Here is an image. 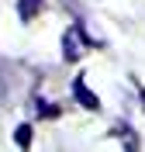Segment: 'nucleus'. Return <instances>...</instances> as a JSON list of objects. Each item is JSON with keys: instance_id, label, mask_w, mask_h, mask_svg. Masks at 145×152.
Returning a JSON list of instances; mask_svg holds the SVG:
<instances>
[{"instance_id": "nucleus-1", "label": "nucleus", "mask_w": 145, "mask_h": 152, "mask_svg": "<svg viewBox=\"0 0 145 152\" xmlns=\"http://www.w3.org/2000/svg\"><path fill=\"white\" fill-rule=\"evenodd\" d=\"M87 45H97L93 38H87L83 35V24H73V28H66L62 31V59H66V62H76L79 56H83V48Z\"/></svg>"}, {"instance_id": "nucleus-2", "label": "nucleus", "mask_w": 145, "mask_h": 152, "mask_svg": "<svg viewBox=\"0 0 145 152\" xmlns=\"http://www.w3.org/2000/svg\"><path fill=\"white\" fill-rule=\"evenodd\" d=\"M73 97H76L87 111H97V107H100V100H97V97L87 90V80H83V76H76V80H73Z\"/></svg>"}, {"instance_id": "nucleus-3", "label": "nucleus", "mask_w": 145, "mask_h": 152, "mask_svg": "<svg viewBox=\"0 0 145 152\" xmlns=\"http://www.w3.org/2000/svg\"><path fill=\"white\" fill-rule=\"evenodd\" d=\"M42 7H45V0H17V18L21 21H35Z\"/></svg>"}, {"instance_id": "nucleus-4", "label": "nucleus", "mask_w": 145, "mask_h": 152, "mask_svg": "<svg viewBox=\"0 0 145 152\" xmlns=\"http://www.w3.org/2000/svg\"><path fill=\"white\" fill-rule=\"evenodd\" d=\"M14 142H17L21 149H28V145H31V124H17V132H14Z\"/></svg>"}, {"instance_id": "nucleus-5", "label": "nucleus", "mask_w": 145, "mask_h": 152, "mask_svg": "<svg viewBox=\"0 0 145 152\" xmlns=\"http://www.w3.org/2000/svg\"><path fill=\"white\" fill-rule=\"evenodd\" d=\"M35 100H38V104H35V111H38L42 118H55V114H59V107H55V104H45L42 97H35Z\"/></svg>"}, {"instance_id": "nucleus-6", "label": "nucleus", "mask_w": 145, "mask_h": 152, "mask_svg": "<svg viewBox=\"0 0 145 152\" xmlns=\"http://www.w3.org/2000/svg\"><path fill=\"white\" fill-rule=\"evenodd\" d=\"M142 100H145V94H142Z\"/></svg>"}]
</instances>
